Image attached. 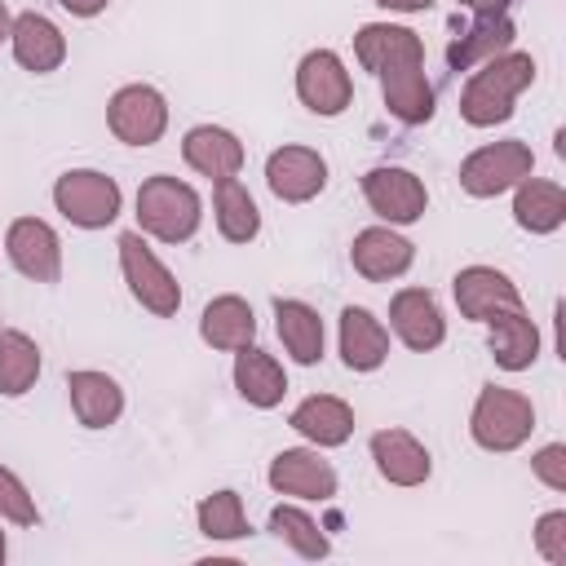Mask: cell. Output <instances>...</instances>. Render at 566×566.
Here are the masks:
<instances>
[{
	"mask_svg": "<svg viewBox=\"0 0 566 566\" xmlns=\"http://www.w3.org/2000/svg\"><path fill=\"white\" fill-rule=\"evenodd\" d=\"M451 296L460 305V318H469V323H486L504 310H522L517 283L495 265H464L451 279Z\"/></svg>",
	"mask_w": 566,
	"mask_h": 566,
	"instance_id": "12",
	"label": "cell"
},
{
	"mask_svg": "<svg viewBox=\"0 0 566 566\" xmlns=\"http://www.w3.org/2000/svg\"><path fill=\"white\" fill-rule=\"evenodd\" d=\"M9 49H13L18 66L31 71V75H49V71H57L66 62V35H62V27L49 13H35V9H27V13L13 18Z\"/></svg>",
	"mask_w": 566,
	"mask_h": 566,
	"instance_id": "17",
	"label": "cell"
},
{
	"mask_svg": "<svg viewBox=\"0 0 566 566\" xmlns=\"http://www.w3.org/2000/svg\"><path fill=\"white\" fill-rule=\"evenodd\" d=\"M416 261V243L402 239L394 226H367L354 234L349 243V265L367 279V283H389V279H402Z\"/></svg>",
	"mask_w": 566,
	"mask_h": 566,
	"instance_id": "15",
	"label": "cell"
},
{
	"mask_svg": "<svg viewBox=\"0 0 566 566\" xmlns=\"http://www.w3.org/2000/svg\"><path fill=\"white\" fill-rule=\"evenodd\" d=\"M9 27H13V13H9V4L0 0V44L9 40Z\"/></svg>",
	"mask_w": 566,
	"mask_h": 566,
	"instance_id": "39",
	"label": "cell"
},
{
	"mask_svg": "<svg viewBox=\"0 0 566 566\" xmlns=\"http://www.w3.org/2000/svg\"><path fill=\"white\" fill-rule=\"evenodd\" d=\"M513 190H517L513 195V221L526 234H553V230H562V221H566V190L557 181L522 177Z\"/></svg>",
	"mask_w": 566,
	"mask_h": 566,
	"instance_id": "28",
	"label": "cell"
},
{
	"mask_svg": "<svg viewBox=\"0 0 566 566\" xmlns=\"http://www.w3.org/2000/svg\"><path fill=\"white\" fill-rule=\"evenodd\" d=\"M380 9H389V13H424L433 0H376Z\"/></svg>",
	"mask_w": 566,
	"mask_h": 566,
	"instance_id": "38",
	"label": "cell"
},
{
	"mask_svg": "<svg viewBox=\"0 0 566 566\" xmlns=\"http://www.w3.org/2000/svg\"><path fill=\"white\" fill-rule=\"evenodd\" d=\"M181 159L199 172V177H239L243 168V142L221 128V124H195L186 137H181Z\"/></svg>",
	"mask_w": 566,
	"mask_h": 566,
	"instance_id": "21",
	"label": "cell"
},
{
	"mask_svg": "<svg viewBox=\"0 0 566 566\" xmlns=\"http://www.w3.org/2000/svg\"><path fill=\"white\" fill-rule=\"evenodd\" d=\"M115 248H119V270H124V283H128L133 301L155 318H172L181 310V287H177L172 270L155 256L146 234L142 230H124Z\"/></svg>",
	"mask_w": 566,
	"mask_h": 566,
	"instance_id": "5",
	"label": "cell"
},
{
	"mask_svg": "<svg viewBox=\"0 0 566 566\" xmlns=\"http://www.w3.org/2000/svg\"><path fill=\"white\" fill-rule=\"evenodd\" d=\"M0 522H13V526H40V509H35V495L27 491V482L0 464Z\"/></svg>",
	"mask_w": 566,
	"mask_h": 566,
	"instance_id": "33",
	"label": "cell"
},
{
	"mask_svg": "<svg viewBox=\"0 0 566 566\" xmlns=\"http://www.w3.org/2000/svg\"><path fill=\"white\" fill-rule=\"evenodd\" d=\"M531 473L548 486V491H566V442H548L531 455Z\"/></svg>",
	"mask_w": 566,
	"mask_h": 566,
	"instance_id": "35",
	"label": "cell"
},
{
	"mask_svg": "<svg viewBox=\"0 0 566 566\" xmlns=\"http://www.w3.org/2000/svg\"><path fill=\"white\" fill-rule=\"evenodd\" d=\"M66 394H71V411L84 429H111L124 416V389L115 376L80 367L66 376Z\"/></svg>",
	"mask_w": 566,
	"mask_h": 566,
	"instance_id": "20",
	"label": "cell"
},
{
	"mask_svg": "<svg viewBox=\"0 0 566 566\" xmlns=\"http://www.w3.org/2000/svg\"><path fill=\"white\" fill-rule=\"evenodd\" d=\"M535 429V402L509 385H482L478 389V402L469 411V438L482 447V451H517Z\"/></svg>",
	"mask_w": 566,
	"mask_h": 566,
	"instance_id": "4",
	"label": "cell"
},
{
	"mask_svg": "<svg viewBox=\"0 0 566 566\" xmlns=\"http://www.w3.org/2000/svg\"><path fill=\"white\" fill-rule=\"evenodd\" d=\"M469 13H478V18H486V13H509V4L513 0H460Z\"/></svg>",
	"mask_w": 566,
	"mask_h": 566,
	"instance_id": "37",
	"label": "cell"
},
{
	"mask_svg": "<svg viewBox=\"0 0 566 566\" xmlns=\"http://www.w3.org/2000/svg\"><path fill=\"white\" fill-rule=\"evenodd\" d=\"M513 35H517V27H513L509 13H486V18H478L473 27H464V31L447 44V66H451L455 75H460V71H473V66H482L486 57L513 49Z\"/></svg>",
	"mask_w": 566,
	"mask_h": 566,
	"instance_id": "26",
	"label": "cell"
},
{
	"mask_svg": "<svg viewBox=\"0 0 566 566\" xmlns=\"http://www.w3.org/2000/svg\"><path fill=\"white\" fill-rule=\"evenodd\" d=\"M199 221H203V203L190 181L155 172L137 186V230L142 234H150L159 243H186V239H195Z\"/></svg>",
	"mask_w": 566,
	"mask_h": 566,
	"instance_id": "3",
	"label": "cell"
},
{
	"mask_svg": "<svg viewBox=\"0 0 566 566\" xmlns=\"http://www.w3.org/2000/svg\"><path fill=\"white\" fill-rule=\"evenodd\" d=\"M106 128L124 146H155L168 128V102L155 84H124L106 102Z\"/></svg>",
	"mask_w": 566,
	"mask_h": 566,
	"instance_id": "9",
	"label": "cell"
},
{
	"mask_svg": "<svg viewBox=\"0 0 566 566\" xmlns=\"http://www.w3.org/2000/svg\"><path fill=\"white\" fill-rule=\"evenodd\" d=\"M371 460H376V473L394 486H420L433 473L429 447L407 429H376L371 433Z\"/></svg>",
	"mask_w": 566,
	"mask_h": 566,
	"instance_id": "18",
	"label": "cell"
},
{
	"mask_svg": "<svg viewBox=\"0 0 566 566\" xmlns=\"http://www.w3.org/2000/svg\"><path fill=\"white\" fill-rule=\"evenodd\" d=\"M274 332H279L292 363H301V367L323 363V340L327 336H323V318H318L314 305L292 301V296H274Z\"/></svg>",
	"mask_w": 566,
	"mask_h": 566,
	"instance_id": "22",
	"label": "cell"
},
{
	"mask_svg": "<svg viewBox=\"0 0 566 566\" xmlns=\"http://www.w3.org/2000/svg\"><path fill=\"white\" fill-rule=\"evenodd\" d=\"M4 252L13 261L18 274L35 279V283H57L62 279V239L49 221L40 217H18L4 230Z\"/></svg>",
	"mask_w": 566,
	"mask_h": 566,
	"instance_id": "11",
	"label": "cell"
},
{
	"mask_svg": "<svg viewBox=\"0 0 566 566\" xmlns=\"http://www.w3.org/2000/svg\"><path fill=\"white\" fill-rule=\"evenodd\" d=\"M234 389H239V398L248 407L270 411L287 394V371H283V363L274 354H265L256 345H243V349H234Z\"/></svg>",
	"mask_w": 566,
	"mask_h": 566,
	"instance_id": "24",
	"label": "cell"
},
{
	"mask_svg": "<svg viewBox=\"0 0 566 566\" xmlns=\"http://www.w3.org/2000/svg\"><path fill=\"white\" fill-rule=\"evenodd\" d=\"M4 553H9V544H4V531H0V562H4Z\"/></svg>",
	"mask_w": 566,
	"mask_h": 566,
	"instance_id": "40",
	"label": "cell"
},
{
	"mask_svg": "<svg viewBox=\"0 0 566 566\" xmlns=\"http://www.w3.org/2000/svg\"><path fill=\"white\" fill-rule=\"evenodd\" d=\"M531 172H535L531 146L522 137H504V142H486V146H478L473 155L460 159V190L473 195V199H495Z\"/></svg>",
	"mask_w": 566,
	"mask_h": 566,
	"instance_id": "6",
	"label": "cell"
},
{
	"mask_svg": "<svg viewBox=\"0 0 566 566\" xmlns=\"http://www.w3.org/2000/svg\"><path fill=\"white\" fill-rule=\"evenodd\" d=\"M35 380H40V345L18 327H0V394L22 398Z\"/></svg>",
	"mask_w": 566,
	"mask_h": 566,
	"instance_id": "30",
	"label": "cell"
},
{
	"mask_svg": "<svg viewBox=\"0 0 566 566\" xmlns=\"http://www.w3.org/2000/svg\"><path fill=\"white\" fill-rule=\"evenodd\" d=\"M195 522H199V535H208V539H243L252 531L239 491H212V495H203L199 509H195Z\"/></svg>",
	"mask_w": 566,
	"mask_h": 566,
	"instance_id": "32",
	"label": "cell"
},
{
	"mask_svg": "<svg viewBox=\"0 0 566 566\" xmlns=\"http://www.w3.org/2000/svg\"><path fill=\"white\" fill-rule=\"evenodd\" d=\"M354 57L363 71H371L380 80V97H385V111L416 128V124H429L433 119V84L424 75V44L411 27H398V22H367L358 27L354 35Z\"/></svg>",
	"mask_w": 566,
	"mask_h": 566,
	"instance_id": "1",
	"label": "cell"
},
{
	"mask_svg": "<svg viewBox=\"0 0 566 566\" xmlns=\"http://www.w3.org/2000/svg\"><path fill=\"white\" fill-rule=\"evenodd\" d=\"M57 4H62L71 18H97V13H102L111 0H57Z\"/></svg>",
	"mask_w": 566,
	"mask_h": 566,
	"instance_id": "36",
	"label": "cell"
},
{
	"mask_svg": "<svg viewBox=\"0 0 566 566\" xmlns=\"http://www.w3.org/2000/svg\"><path fill=\"white\" fill-rule=\"evenodd\" d=\"M265 482L279 491V495H292V500H332L336 495V469L318 455V447H283L274 460H270V473Z\"/></svg>",
	"mask_w": 566,
	"mask_h": 566,
	"instance_id": "13",
	"label": "cell"
},
{
	"mask_svg": "<svg viewBox=\"0 0 566 566\" xmlns=\"http://www.w3.org/2000/svg\"><path fill=\"white\" fill-rule=\"evenodd\" d=\"M363 199L385 226H416L429 208L424 181L402 164H376L363 172Z\"/></svg>",
	"mask_w": 566,
	"mask_h": 566,
	"instance_id": "8",
	"label": "cell"
},
{
	"mask_svg": "<svg viewBox=\"0 0 566 566\" xmlns=\"http://www.w3.org/2000/svg\"><path fill=\"white\" fill-rule=\"evenodd\" d=\"M389 327L416 354H429V349H438L447 340V318L438 310V296L424 292V287H398L394 292V301H389Z\"/></svg>",
	"mask_w": 566,
	"mask_h": 566,
	"instance_id": "16",
	"label": "cell"
},
{
	"mask_svg": "<svg viewBox=\"0 0 566 566\" xmlns=\"http://www.w3.org/2000/svg\"><path fill=\"white\" fill-rule=\"evenodd\" d=\"M287 424H292L310 447H318V451L345 447L349 433H354V407H349L345 398H336V394H310V398H301V402L292 407Z\"/></svg>",
	"mask_w": 566,
	"mask_h": 566,
	"instance_id": "19",
	"label": "cell"
},
{
	"mask_svg": "<svg viewBox=\"0 0 566 566\" xmlns=\"http://www.w3.org/2000/svg\"><path fill=\"white\" fill-rule=\"evenodd\" d=\"M340 358L349 371H376L389 358V332L367 305L340 310Z\"/></svg>",
	"mask_w": 566,
	"mask_h": 566,
	"instance_id": "23",
	"label": "cell"
},
{
	"mask_svg": "<svg viewBox=\"0 0 566 566\" xmlns=\"http://www.w3.org/2000/svg\"><path fill=\"white\" fill-rule=\"evenodd\" d=\"M212 221L226 243H252L261 234V208L239 177L212 181Z\"/></svg>",
	"mask_w": 566,
	"mask_h": 566,
	"instance_id": "29",
	"label": "cell"
},
{
	"mask_svg": "<svg viewBox=\"0 0 566 566\" xmlns=\"http://www.w3.org/2000/svg\"><path fill=\"white\" fill-rule=\"evenodd\" d=\"M265 186L283 203H310L327 186V159L310 146H279L265 159Z\"/></svg>",
	"mask_w": 566,
	"mask_h": 566,
	"instance_id": "14",
	"label": "cell"
},
{
	"mask_svg": "<svg viewBox=\"0 0 566 566\" xmlns=\"http://www.w3.org/2000/svg\"><path fill=\"white\" fill-rule=\"evenodd\" d=\"M199 336H203V345H212V349H243V345L256 340V314H252V305H248L243 296H234V292L212 296V301L203 305V314H199Z\"/></svg>",
	"mask_w": 566,
	"mask_h": 566,
	"instance_id": "27",
	"label": "cell"
},
{
	"mask_svg": "<svg viewBox=\"0 0 566 566\" xmlns=\"http://www.w3.org/2000/svg\"><path fill=\"white\" fill-rule=\"evenodd\" d=\"M491 336H486V349L495 358V367L504 371H526L535 358H539V327L526 310H504L495 318H486Z\"/></svg>",
	"mask_w": 566,
	"mask_h": 566,
	"instance_id": "25",
	"label": "cell"
},
{
	"mask_svg": "<svg viewBox=\"0 0 566 566\" xmlns=\"http://www.w3.org/2000/svg\"><path fill=\"white\" fill-rule=\"evenodd\" d=\"M270 531H274L296 557L318 562V557L332 553V539L323 535V526H318L301 504H274V509H270Z\"/></svg>",
	"mask_w": 566,
	"mask_h": 566,
	"instance_id": "31",
	"label": "cell"
},
{
	"mask_svg": "<svg viewBox=\"0 0 566 566\" xmlns=\"http://www.w3.org/2000/svg\"><path fill=\"white\" fill-rule=\"evenodd\" d=\"M296 97L323 119L340 115L354 102V80H349L336 49H310L296 62Z\"/></svg>",
	"mask_w": 566,
	"mask_h": 566,
	"instance_id": "10",
	"label": "cell"
},
{
	"mask_svg": "<svg viewBox=\"0 0 566 566\" xmlns=\"http://www.w3.org/2000/svg\"><path fill=\"white\" fill-rule=\"evenodd\" d=\"M535 548L544 562L566 566V509H553L535 522Z\"/></svg>",
	"mask_w": 566,
	"mask_h": 566,
	"instance_id": "34",
	"label": "cell"
},
{
	"mask_svg": "<svg viewBox=\"0 0 566 566\" xmlns=\"http://www.w3.org/2000/svg\"><path fill=\"white\" fill-rule=\"evenodd\" d=\"M535 84V57L522 49H504L486 57L478 71H469L460 88V119L473 128H495L513 115L517 97Z\"/></svg>",
	"mask_w": 566,
	"mask_h": 566,
	"instance_id": "2",
	"label": "cell"
},
{
	"mask_svg": "<svg viewBox=\"0 0 566 566\" xmlns=\"http://www.w3.org/2000/svg\"><path fill=\"white\" fill-rule=\"evenodd\" d=\"M119 203H124V190L115 177L97 172V168H71L53 181V208L80 226V230H102L119 217Z\"/></svg>",
	"mask_w": 566,
	"mask_h": 566,
	"instance_id": "7",
	"label": "cell"
}]
</instances>
